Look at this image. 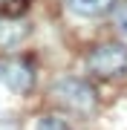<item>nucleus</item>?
Returning a JSON list of instances; mask_svg holds the SVG:
<instances>
[{
	"instance_id": "8",
	"label": "nucleus",
	"mask_w": 127,
	"mask_h": 130,
	"mask_svg": "<svg viewBox=\"0 0 127 130\" xmlns=\"http://www.w3.org/2000/svg\"><path fill=\"white\" fill-rule=\"evenodd\" d=\"M0 3H3V0H0Z\"/></svg>"
},
{
	"instance_id": "2",
	"label": "nucleus",
	"mask_w": 127,
	"mask_h": 130,
	"mask_svg": "<svg viewBox=\"0 0 127 130\" xmlns=\"http://www.w3.org/2000/svg\"><path fill=\"white\" fill-rule=\"evenodd\" d=\"M89 72L101 75V78H116L127 72V46L124 43H101L89 52L87 58Z\"/></svg>"
},
{
	"instance_id": "3",
	"label": "nucleus",
	"mask_w": 127,
	"mask_h": 130,
	"mask_svg": "<svg viewBox=\"0 0 127 130\" xmlns=\"http://www.w3.org/2000/svg\"><path fill=\"white\" fill-rule=\"evenodd\" d=\"M32 81H35V75L29 70V64H23V61H17V58L0 61V84L9 87L12 93H26V90L32 87Z\"/></svg>"
},
{
	"instance_id": "1",
	"label": "nucleus",
	"mask_w": 127,
	"mask_h": 130,
	"mask_svg": "<svg viewBox=\"0 0 127 130\" xmlns=\"http://www.w3.org/2000/svg\"><path fill=\"white\" fill-rule=\"evenodd\" d=\"M52 95L58 98L61 104H66L69 110L78 113H89L95 107V90L89 87L84 78H75V75H66V78H58L52 84Z\"/></svg>"
},
{
	"instance_id": "7",
	"label": "nucleus",
	"mask_w": 127,
	"mask_h": 130,
	"mask_svg": "<svg viewBox=\"0 0 127 130\" xmlns=\"http://www.w3.org/2000/svg\"><path fill=\"white\" fill-rule=\"evenodd\" d=\"M113 23H116V29L121 35H127V0L113 6Z\"/></svg>"
},
{
	"instance_id": "4",
	"label": "nucleus",
	"mask_w": 127,
	"mask_h": 130,
	"mask_svg": "<svg viewBox=\"0 0 127 130\" xmlns=\"http://www.w3.org/2000/svg\"><path fill=\"white\" fill-rule=\"evenodd\" d=\"M64 3L69 6V12L78 14V18H98V14L113 9L116 0H64Z\"/></svg>"
},
{
	"instance_id": "6",
	"label": "nucleus",
	"mask_w": 127,
	"mask_h": 130,
	"mask_svg": "<svg viewBox=\"0 0 127 130\" xmlns=\"http://www.w3.org/2000/svg\"><path fill=\"white\" fill-rule=\"evenodd\" d=\"M35 130H72L61 116H41L38 119V127Z\"/></svg>"
},
{
	"instance_id": "5",
	"label": "nucleus",
	"mask_w": 127,
	"mask_h": 130,
	"mask_svg": "<svg viewBox=\"0 0 127 130\" xmlns=\"http://www.w3.org/2000/svg\"><path fill=\"white\" fill-rule=\"evenodd\" d=\"M26 35H29V26L23 20H3V23H0V46L14 49Z\"/></svg>"
}]
</instances>
